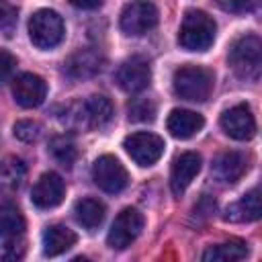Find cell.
I'll return each instance as SVG.
<instances>
[{"label": "cell", "instance_id": "6da1fadb", "mask_svg": "<svg viewBox=\"0 0 262 262\" xmlns=\"http://www.w3.org/2000/svg\"><path fill=\"white\" fill-rule=\"evenodd\" d=\"M27 250V229L14 205L0 207V260H20Z\"/></svg>", "mask_w": 262, "mask_h": 262}, {"label": "cell", "instance_id": "7a4b0ae2", "mask_svg": "<svg viewBox=\"0 0 262 262\" xmlns=\"http://www.w3.org/2000/svg\"><path fill=\"white\" fill-rule=\"evenodd\" d=\"M217 25L215 20L203 10H186L180 31H178V45L186 51H207L215 41Z\"/></svg>", "mask_w": 262, "mask_h": 262}, {"label": "cell", "instance_id": "3957f363", "mask_svg": "<svg viewBox=\"0 0 262 262\" xmlns=\"http://www.w3.org/2000/svg\"><path fill=\"white\" fill-rule=\"evenodd\" d=\"M213 84H215L213 72L203 68V66H194V63L180 66L174 72V78H172L174 92L180 98L192 100V102L207 100L213 92Z\"/></svg>", "mask_w": 262, "mask_h": 262}, {"label": "cell", "instance_id": "277c9868", "mask_svg": "<svg viewBox=\"0 0 262 262\" xmlns=\"http://www.w3.org/2000/svg\"><path fill=\"white\" fill-rule=\"evenodd\" d=\"M229 68L242 80H258L262 68V43L256 35H244L229 49Z\"/></svg>", "mask_w": 262, "mask_h": 262}, {"label": "cell", "instance_id": "5b68a950", "mask_svg": "<svg viewBox=\"0 0 262 262\" xmlns=\"http://www.w3.org/2000/svg\"><path fill=\"white\" fill-rule=\"evenodd\" d=\"M66 33L63 20L55 10L41 8L29 18V37L35 47L39 49H51L61 43Z\"/></svg>", "mask_w": 262, "mask_h": 262}, {"label": "cell", "instance_id": "8992f818", "mask_svg": "<svg viewBox=\"0 0 262 262\" xmlns=\"http://www.w3.org/2000/svg\"><path fill=\"white\" fill-rule=\"evenodd\" d=\"M113 104L102 94H92L88 100L78 102L72 106V123L74 127L82 129H104L113 121Z\"/></svg>", "mask_w": 262, "mask_h": 262}, {"label": "cell", "instance_id": "52a82bcc", "mask_svg": "<svg viewBox=\"0 0 262 262\" xmlns=\"http://www.w3.org/2000/svg\"><path fill=\"white\" fill-rule=\"evenodd\" d=\"M121 31L129 37H139L158 25V8L149 0H131L121 10Z\"/></svg>", "mask_w": 262, "mask_h": 262}, {"label": "cell", "instance_id": "ba28073f", "mask_svg": "<svg viewBox=\"0 0 262 262\" xmlns=\"http://www.w3.org/2000/svg\"><path fill=\"white\" fill-rule=\"evenodd\" d=\"M123 147L137 166L147 168V166H154L162 158L166 145L160 135L149 133V131H137L125 137Z\"/></svg>", "mask_w": 262, "mask_h": 262}, {"label": "cell", "instance_id": "9c48e42d", "mask_svg": "<svg viewBox=\"0 0 262 262\" xmlns=\"http://www.w3.org/2000/svg\"><path fill=\"white\" fill-rule=\"evenodd\" d=\"M143 223H145V219H143V213L141 211H137L135 207L123 209L115 217V221L111 225V231H108V237H106L108 246L113 250H125V248H129L139 237V233L143 229Z\"/></svg>", "mask_w": 262, "mask_h": 262}, {"label": "cell", "instance_id": "30bf717a", "mask_svg": "<svg viewBox=\"0 0 262 262\" xmlns=\"http://www.w3.org/2000/svg\"><path fill=\"white\" fill-rule=\"evenodd\" d=\"M92 180L100 190L108 194H117L129 184V174L115 156L106 154L92 164Z\"/></svg>", "mask_w": 262, "mask_h": 262}, {"label": "cell", "instance_id": "8fae6325", "mask_svg": "<svg viewBox=\"0 0 262 262\" xmlns=\"http://www.w3.org/2000/svg\"><path fill=\"white\" fill-rule=\"evenodd\" d=\"M149 80H151L149 63H147V59H143L139 55L125 59L117 70V84L129 94L145 90L149 86Z\"/></svg>", "mask_w": 262, "mask_h": 262}, {"label": "cell", "instance_id": "7c38bea8", "mask_svg": "<svg viewBox=\"0 0 262 262\" xmlns=\"http://www.w3.org/2000/svg\"><path fill=\"white\" fill-rule=\"evenodd\" d=\"M219 123H221V129L237 141H248L256 135V119L248 104H235L227 108L221 115Z\"/></svg>", "mask_w": 262, "mask_h": 262}, {"label": "cell", "instance_id": "4fadbf2b", "mask_svg": "<svg viewBox=\"0 0 262 262\" xmlns=\"http://www.w3.org/2000/svg\"><path fill=\"white\" fill-rule=\"evenodd\" d=\"M12 96H14L16 104H20L25 108H35L45 100L47 84L37 74H31V72L20 74L12 80Z\"/></svg>", "mask_w": 262, "mask_h": 262}, {"label": "cell", "instance_id": "5bb4252c", "mask_svg": "<svg viewBox=\"0 0 262 262\" xmlns=\"http://www.w3.org/2000/svg\"><path fill=\"white\" fill-rule=\"evenodd\" d=\"M63 196H66V184L61 176L55 172L41 174L31 190V201L39 209H53L63 201Z\"/></svg>", "mask_w": 262, "mask_h": 262}, {"label": "cell", "instance_id": "9a60e30c", "mask_svg": "<svg viewBox=\"0 0 262 262\" xmlns=\"http://www.w3.org/2000/svg\"><path fill=\"white\" fill-rule=\"evenodd\" d=\"M201 172V156L196 151H184L180 154L170 170V188L176 196H180L190 182L194 180V176Z\"/></svg>", "mask_w": 262, "mask_h": 262}, {"label": "cell", "instance_id": "2e32d148", "mask_svg": "<svg viewBox=\"0 0 262 262\" xmlns=\"http://www.w3.org/2000/svg\"><path fill=\"white\" fill-rule=\"evenodd\" d=\"M246 170H248V160L239 151H223L221 156H217V160L211 166V174L215 176V180L223 184H235L246 174Z\"/></svg>", "mask_w": 262, "mask_h": 262}, {"label": "cell", "instance_id": "e0dca14e", "mask_svg": "<svg viewBox=\"0 0 262 262\" xmlns=\"http://www.w3.org/2000/svg\"><path fill=\"white\" fill-rule=\"evenodd\" d=\"M100 68H102V57L94 49H80L74 55H70V59L63 63L66 74L74 80L92 78L94 74L100 72Z\"/></svg>", "mask_w": 262, "mask_h": 262}, {"label": "cell", "instance_id": "ac0fdd59", "mask_svg": "<svg viewBox=\"0 0 262 262\" xmlns=\"http://www.w3.org/2000/svg\"><path fill=\"white\" fill-rule=\"evenodd\" d=\"M166 127L170 131V135H174L176 139H188L192 135H196L203 127H205V119L203 115L188 111V108H174L168 115Z\"/></svg>", "mask_w": 262, "mask_h": 262}, {"label": "cell", "instance_id": "d6986e66", "mask_svg": "<svg viewBox=\"0 0 262 262\" xmlns=\"http://www.w3.org/2000/svg\"><path fill=\"white\" fill-rule=\"evenodd\" d=\"M262 215V205H260V190L252 188L246 192L237 203L229 205L225 209L223 219L231 223H248V221H258Z\"/></svg>", "mask_w": 262, "mask_h": 262}, {"label": "cell", "instance_id": "ffe728a7", "mask_svg": "<svg viewBox=\"0 0 262 262\" xmlns=\"http://www.w3.org/2000/svg\"><path fill=\"white\" fill-rule=\"evenodd\" d=\"M76 239H78V235L70 227L59 225V223L49 225L43 231V254L49 258L59 256V254L68 252L76 244Z\"/></svg>", "mask_w": 262, "mask_h": 262}, {"label": "cell", "instance_id": "44dd1931", "mask_svg": "<svg viewBox=\"0 0 262 262\" xmlns=\"http://www.w3.org/2000/svg\"><path fill=\"white\" fill-rule=\"evenodd\" d=\"M27 178V166L20 158L8 156L0 162V194L16 192Z\"/></svg>", "mask_w": 262, "mask_h": 262}, {"label": "cell", "instance_id": "7402d4cb", "mask_svg": "<svg viewBox=\"0 0 262 262\" xmlns=\"http://www.w3.org/2000/svg\"><path fill=\"white\" fill-rule=\"evenodd\" d=\"M104 215H106V207L98 199L86 196V199H80L74 205V217H76V221L84 229H88V231L96 229L104 221Z\"/></svg>", "mask_w": 262, "mask_h": 262}, {"label": "cell", "instance_id": "603a6c76", "mask_svg": "<svg viewBox=\"0 0 262 262\" xmlns=\"http://www.w3.org/2000/svg\"><path fill=\"white\" fill-rule=\"evenodd\" d=\"M248 244L242 239H229L217 246H211L205 254L203 260L205 262H235V260H244L248 256Z\"/></svg>", "mask_w": 262, "mask_h": 262}, {"label": "cell", "instance_id": "cb8c5ba5", "mask_svg": "<svg viewBox=\"0 0 262 262\" xmlns=\"http://www.w3.org/2000/svg\"><path fill=\"white\" fill-rule=\"evenodd\" d=\"M49 154L55 158V162L63 168H72L74 162L78 160V149L72 137L68 135H57L49 141Z\"/></svg>", "mask_w": 262, "mask_h": 262}, {"label": "cell", "instance_id": "d4e9b609", "mask_svg": "<svg viewBox=\"0 0 262 262\" xmlns=\"http://www.w3.org/2000/svg\"><path fill=\"white\" fill-rule=\"evenodd\" d=\"M127 111H129V121L133 123H151L156 119V104L149 98H133Z\"/></svg>", "mask_w": 262, "mask_h": 262}, {"label": "cell", "instance_id": "484cf974", "mask_svg": "<svg viewBox=\"0 0 262 262\" xmlns=\"http://www.w3.org/2000/svg\"><path fill=\"white\" fill-rule=\"evenodd\" d=\"M18 23V10L10 0H0V31L6 37H12Z\"/></svg>", "mask_w": 262, "mask_h": 262}, {"label": "cell", "instance_id": "4316f807", "mask_svg": "<svg viewBox=\"0 0 262 262\" xmlns=\"http://www.w3.org/2000/svg\"><path fill=\"white\" fill-rule=\"evenodd\" d=\"M14 135L20 139V141H37L41 137V125L35 123V121H18L14 125Z\"/></svg>", "mask_w": 262, "mask_h": 262}, {"label": "cell", "instance_id": "83f0119b", "mask_svg": "<svg viewBox=\"0 0 262 262\" xmlns=\"http://www.w3.org/2000/svg\"><path fill=\"white\" fill-rule=\"evenodd\" d=\"M14 70H16V57L10 51L0 49V84L8 82L14 74Z\"/></svg>", "mask_w": 262, "mask_h": 262}, {"label": "cell", "instance_id": "f1b7e54d", "mask_svg": "<svg viewBox=\"0 0 262 262\" xmlns=\"http://www.w3.org/2000/svg\"><path fill=\"white\" fill-rule=\"evenodd\" d=\"M217 4L227 12H250L258 6V0H217Z\"/></svg>", "mask_w": 262, "mask_h": 262}, {"label": "cell", "instance_id": "f546056e", "mask_svg": "<svg viewBox=\"0 0 262 262\" xmlns=\"http://www.w3.org/2000/svg\"><path fill=\"white\" fill-rule=\"evenodd\" d=\"M72 6H76V8H84V10H94V8H98L100 6V2L102 0H68Z\"/></svg>", "mask_w": 262, "mask_h": 262}]
</instances>
